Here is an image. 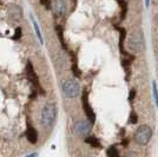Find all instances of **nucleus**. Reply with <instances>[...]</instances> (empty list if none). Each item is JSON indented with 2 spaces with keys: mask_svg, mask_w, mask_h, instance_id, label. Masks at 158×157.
Returning a JSON list of instances; mask_svg holds the SVG:
<instances>
[{
  "mask_svg": "<svg viewBox=\"0 0 158 157\" xmlns=\"http://www.w3.org/2000/svg\"><path fill=\"white\" fill-rule=\"evenodd\" d=\"M137 115H135V113H132L131 115V117H130V123L131 124H135V123H137Z\"/></svg>",
  "mask_w": 158,
  "mask_h": 157,
  "instance_id": "4468645a",
  "label": "nucleus"
},
{
  "mask_svg": "<svg viewBox=\"0 0 158 157\" xmlns=\"http://www.w3.org/2000/svg\"><path fill=\"white\" fill-rule=\"evenodd\" d=\"M129 49L131 50L132 52L139 53L142 51H144L145 49V40H144V36L140 31H137V32H133L129 39Z\"/></svg>",
  "mask_w": 158,
  "mask_h": 157,
  "instance_id": "f03ea898",
  "label": "nucleus"
},
{
  "mask_svg": "<svg viewBox=\"0 0 158 157\" xmlns=\"http://www.w3.org/2000/svg\"><path fill=\"white\" fill-rule=\"evenodd\" d=\"M63 92L66 97L74 98L77 97L80 92V86L76 80H66L63 84Z\"/></svg>",
  "mask_w": 158,
  "mask_h": 157,
  "instance_id": "20e7f679",
  "label": "nucleus"
},
{
  "mask_svg": "<svg viewBox=\"0 0 158 157\" xmlns=\"http://www.w3.org/2000/svg\"><path fill=\"white\" fill-rule=\"evenodd\" d=\"M135 93H136V91H135V90H132L131 95H130V99H133V97H135Z\"/></svg>",
  "mask_w": 158,
  "mask_h": 157,
  "instance_id": "dca6fc26",
  "label": "nucleus"
},
{
  "mask_svg": "<svg viewBox=\"0 0 158 157\" xmlns=\"http://www.w3.org/2000/svg\"><path fill=\"white\" fill-rule=\"evenodd\" d=\"M56 117H57V106L53 103H50L41 111V115H40L41 124L45 128H50L53 124V122L56 121Z\"/></svg>",
  "mask_w": 158,
  "mask_h": 157,
  "instance_id": "f257e3e1",
  "label": "nucleus"
},
{
  "mask_svg": "<svg viewBox=\"0 0 158 157\" xmlns=\"http://www.w3.org/2000/svg\"><path fill=\"white\" fill-rule=\"evenodd\" d=\"M73 129H74V132H76L77 135L86 136V135L91 131V125H90L89 122H86V121H79V122H77V123L74 124Z\"/></svg>",
  "mask_w": 158,
  "mask_h": 157,
  "instance_id": "39448f33",
  "label": "nucleus"
},
{
  "mask_svg": "<svg viewBox=\"0 0 158 157\" xmlns=\"http://www.w3.org/2000/svg\"><path fill=\"white\" fill-rule=\"evenodd\" d=\"M26 72H27V77L31 80V83H33L37 87H39V83H38V78H37V74L34 72V69L31 63H28L26 66Z\"/></svg>",
  "mask_w": 158,
  "mask_h": 157,
  "instance_id": "0eeeda50",
  "label": "nucleus"
},
{
  "mask_svg": "<svg viewBox=\"0 0 158 157\" xmlns=\"http://www.w3.org/2000/svg\"><path fill=\"white\" fill-rule=\"evenodd\" d=\"M26 138H27V141L32 144L37 143V141H38V134H37L35 129H34L33 126H31V125H28V126H27Z\"/></svg>",
  "mask_w": 158,
  "mask_h": 157,
  "instance_id": "6e6552de",
  "label": "nucleus"
},
{
  "mask_svg": "<svg viewBox=\"0 0 158 157\" xmlns=\"http://www.w3.org/2000/svg\"><path fill=\"white\" fill-rule=\"evenodd\" d=\"M20 36H21V28H19V27H18V28L15 30V36H14L13 38H14V39H19Z\"/></svg>",
  "mask_w": 158,
  "mask_h": 157,
  "instance_id": "2eb2a0df",
  "label": "nucleus"
},
{
  "mask_svg": "<svg viewBox=\"0 0 158 157\" xmlns=\"http://www.w3.org/2000/svg\"><path fill=\"white\" fill-rule=\"evenodd\" d=\"M152 92H153V97H155L156 105L158 106V90H157V84H156L155 82L152 83Z\"/></svg>",
  "mask_w": 158,
  "mask_h": 157,
  "instance_id": "f8f14e48",
  "label": "nucleus"
},
{
  "mask_svg": "<svg viewBox=\"0 0 158 157\" xmlns=\"http://www.w3.org/2000/svg\"><path fill=\"white\" fill-rule=\"evenodd\" d=\"M83 106H84V110H85V113L87 118L90 119L91 123H94V119H96V116H94V112H93L91 105L89 104V100H87V93L86 91L84 92L83 95Z\"/></svg>",
  "mask_w": 158,
  "mask_h": 157,
  "instance_id": "423d86ee",
  "label": "nucleus"
},
{
  "mask_svg": "<svg viewBox=\"0 0 158 157\" xmlns=\"http://www.w3.org/2000/svg\"><path fill=\"white\" fill-rule=\"evenodd\" d=\"M149 4H150V0H145V5L149 6Z\"/></svg>",
  "mask_w": 158,
  "mask_h": 157,
  "instance_id": "f3484780",
  "label": "nucleus"
},
{
  "mask_svg": "<svg viewBox=\"0 0 158 157\" xmlns=\"http://www.w3.org/2000/svg\"><path fill=\"white\" fill-rule=\"evenodd\" d=\"M85 142L90 145H92L93 148H102V144L99 143V141L96 137L93 136H90V137H86L85 138Z\"/></svg>",
  "mask_w": 158,
  "mask_h": 157,
  "instance_id": "9d476101",
  "label": "nucleus"
},
{
  "mask_svg": "<svg viewBox=\"0 0 158 157\" xmlns=\"http://www.w3.org/2000/svg\"><path fill=\"white\" fill-rule=\"evenodd\" d=\"M107 155L111 157H117L118 156V151H117V149H116L114 146H111V148L107 150Z\"/></svg>",
  "mask_w": 158,
  "mask_h": 157,
  "instance_id": "ddd939ff",
  "label": "nucleus"
},
{
  "mask_svg": "<svg viewBox=\"0 0 158 157\" xmlns=\"http://www.w3.org/2000/svg\"><path fill=\"white\" fill-rule=\"evenodd\" d=\"M53 11H54V14L58 15V17H61L63 14L65 13V4L63 0H56L54 5H53Z\"/></svg>",
  "mask_w": 158,
  "mask_h": 157,
  "instance_id": "1a4fd4ad",
  "label": "nucleus"
},
{
  "mask_svg": "<svg viewBox=\"0 0 158 157\" xmlns=\"http://www.w3.org/2000/svg\"><path fill=\"white\" fill-rule=\"evenodd\" d=\"M151 136H152L151 128L148 126V125H142V126L138 128V130L136 131L135 141H136L137 144H139V145H145V144L149 143Z\"/></svg>",
  "mask_w": 158,
  "mask_h": 157,
  "instance_id": "7ed1b4c3",
  "label": "nucleus"
},
{
  "mask_svg": "<svg viewBox=\"0 0 158 157\" xmlns=\"http://www.w3.org/2000/svg\"><path fill=\"white\" fill-rule=\"evenodd\" d=\"M31 20H32L33 26H34V30H35V33H37V37H38V39H39L40 44H43V43H44V40H43V37H41V33H40V31H39V26H38L37 21H35V19L33 18L32 15H31Z\"/></svg>",
  "mask_w": 158,
  "mask_h": 157,
  "instance_id": "9b49d317",
  "label": "nucleus"
},
{
  "mask_svg": "<svg viewBox=\"0 0 158 157\" xmlns=\"http://www.w3.org/2000/svg\"><path fill=\"white\" fill-rule=\"evenodd\" d=\"M157 23H158V17H157Z\"/></svg>",
  "mask_w": 158,
  "mask_h": 157,
  "instance_id": "a211bd4d",
  "label": "nucleus"
}]
</instances>
